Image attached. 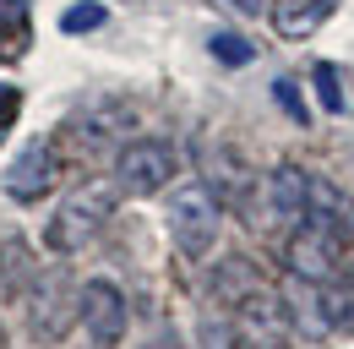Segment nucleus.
I'll return each instance as SVG.
<instances>
[{
    "instance_id": "f257e3e1",
    "label": "nucleus",
    "mask_w": 354,
    "mask_h": 349,
    "mask_svg": "<svg viewBox=\"0 0 354 349\" xmlns=\"http://www.w3.org/2000/svg\"><path fill=\"white\" fill-rule=\"evenodd\" d=\"M109 213H115V186H104V180L77 186V191L55 208V218H49V251H55V257H77L82 246L98 240V229L109 224Z\"/></svg>"
},
{
    "instance_id": "f03ea898",
    "label": "nucleus",
    "mask_w": 354,
    "mask_h": 349,
    "mask_svg": "<svg viewBox=\"0 0 354 349\" xmlns=\"http://www.w3.org/2000/svg\"><path fill=\"white\" fill-rule=\"evenodd\" d=\"M218 229H223V202L213 197L207 180H191L169 197V235L185 257H207L218 246Z\"/></svg>"
},
{
    "instance_id": "7ed1b4c3",
    "label": "nucleus",
    "mask_w": 354,
    "mask_h": 349,
    "mask_svg": "<svg viewBox=\"0 0 354 349\" xmlns=\"http://www.w3.org/2000/svg\"><path fill=\"white\" fill-rule=\"evenodd\" d=\"M22 305H28V333L39 344H60L71 316H77V289H71V273L66 267H39L22 289Z\"/></svg>"
},
{
    "instance_id": "20e7f679",
    "label": "nucleus",
    "mask_w": 354,
    "mask_h": 349,
    "mask_svg": "<svg viewBox=\"0 0 354 349\" xmlns=\"http://www.w3.org/2000/svg\"><path fill=\"white\" fill-rule=\"evenodd\" d=\"M338 224H322V218H306L289 229V246H283V262L300 284H333L344 273V257H338Z\"/></svg>"
},
{
    "instance_id": "39448f33",
    "label": "nucleus",
    "mask_w": 354,
    "mask_h": 349,
    "mask_svg": "<svg viewBox=\"0 0 354 349\" xmlns=\"http://www.w3.org/2000/svg\"><path fill=\"white\" fill-rule=\"evenodd\" d=\"M77 322L88 333V349H115L126 339V295L109 278H88L77 289Z\"/></svg>"
},
{
    "instance_id": "423d86ee",
    "label": "nucleus",
    "mask_w": 354,
    "mask_h": 349,
    "mask_svg": "<svg viewBox=\"0 0 354 349\" xmlns=\"http://www.w3.org/2000/svg\"><path fill=\"white\" fill-rule=\"evenodd\" d=\"M175 180V147L158 142V136H142V142H126L120 159H115V186L131 191V197H153Z\"/></svg>"
},
{
    "instance_id": "0eeeda50",
    "label": "nucleus",
    "mask_w": 354,
    "mask_h": 349,
    "mask_svg": "<svg viewBox=\"0 0 354 349\" xmlns=\"http://www.w3.org/2000/svg\"><path fill=\"white\" fill-rule=\"evenodd\" d=\"M289 328H295L289 305L278 301L267 284L257 289V295H245V301L234 305V339H240L245 349H283Z\"/></svg>"
},
{
    "instance_id": "6e6552de",
    "label": "nucleus",
    "mask_w": 354,
    "mask_h": 349,
    "mask_svg": "<svg viewBox=\"0 0 354 349\" xmlns=\"http://www.w3.org/2000/svg\"><path fill=\"white\" fill-rule=\"evenodd\" d=\"M55 174H60L55 142H49V136H33V142L11 159V170H6V197H17V202H39V197L55 191Z\"/></svg>"
},
{
    "instance_id": "1a4fd4ad",
    "label": "nucleus",
    "mask_w": 354,
    "mask_h": 349,
    "mask_svg": "<svg viewBox=\"0 0 354 349\" xmlns=\"http://www.w3.org/2000/svg\"><path fill=\"white\" fill-rule=\"evenodd\" d=\"M262 202H267V213H272V224H283V229L306 224V213H310V174L300 170V164H278V170L267 174V186H262Z\"/></svg>"
},
{
    "instance_id": "9d476101",
    "label": "nucleus",
    "mask_w": 354,
    "mask_h": 349,
    "mask_svg": "<svg viewBox=\"0 0 354 349\" xmlns=\"http://www.w3.org/2000/svg\"><path fill=\"white\" fill-rule=\"evenodd\" d=\"M333 0H272V28L283 39H310L322 22H327Z\"/></svg>"
},
{
    "instance_id": "9b49d317",
    "label": "nucleus",
    "mask_w": 354,
    "mask_h": 349,
    "mask_svg": "<svg viewBox=\"0 0 354 349\" xmlns=\"http://www.w3.org/2000/svg\"><path fill=\"white\" fill-rule=\"evenodd\" d=\"M257 289H262V278H257V267L245 257H223L213 267V301H223L229 311L245 301V295H257Z\"/></svg>"
},
{
    "instance_id": "f8f14e48",
    "label": "nucleus",
    "mask_w": 354,
    "mask_h": 349,
    "mask_svg": "<svg viewBox=\"0 0 354 349\" xmlns=\"http://www.w3.org/2000/svg\"><path fill=\"white\" fill-rule=\"evenodd\" d=\"M207 186H213L218 202H245V197H251V170H245L234 153L218 147V153L207 159Z\"/></svg>"
},
{
    "instance_id": "ddd939ff",
    "label": "nucleus",
    "mask_w": 354,
    "mask_h": 349,
    "mask_svg": "<svg viewBox=\"0 0 354 349\" xmlns=\"http://www.w3.org/2000/svg\"><path fill=\"white\" fill-rule=\"evenodd\" d=\"M28 278H33L28 246H22V240H0V295H22Z\"/></svg>"
},
{
    "instance_id": "4468645a",
    "label": "nucleus",
    "mask_w": 354,
    "mask_h": 349,
    "mask_svg": "<svg viewBox=\"0 0 354 349\" xmlns=\"http://www.w3.org/2000/svg\"><path fill=\"white\" fill-rule=\"evenodd\" d=\"M60 28H66V33H93V28H104V6H98V0L71 6V11L60 17Z\"/></svg>"
},
{
    "instance_id": "2eb2a0df",
    "label": "nucleus",
    "mask_w": 354,
    "mask_h": 349,
    "mask_svg": "<svg viewBox=\"0 0 354 349\" xmlns=\"http://www.w3.org/2000/svg\"><path fill=\"white\" fill-rule=\"evenodd\" d=\"M213 55H218L223 66H245V60H251L257 49H251L245 39H234V33H218V39H213Z\"/></svg>"
},
{
    "instance_id": "dca6fc26",
    "label": "nucleus",
    "mask_w": 354,
    "mask_h": 349,
    "mask_svg": "<svg viewBox=\"0 0 354 349\" xmlns=\"http://www.w3.org/2000/svg\"><path fill=\"white\" fill-rule=\"evenodd\" d=\"M234 322H218V316H207L202 322V349H234Z\"/></svg>"
},
{
    "instance_id": "f3484780",
    "label": "nucleus",
    "mask_w": 354,
    "mask_h": 349,
    "mask_svg": "<svg viewBox=\"0 0 354 349\" xmlns=\"http://www.w3.org/2000/svg\"><path fill=\"white\" fill-rule=\"evenodd\" d=\"M316 93L327 109H344V87H338V71L333 66H316Z\"/></svg>"
},
{
    "instance_id": "a211bd4d",
    "label": "nucleus",
    "mask_w": 354,
    "mask_h": 349,
    "mask_svg": "<svg viewBox=\"0 0 354 349\" xmlns=\"http://www.w3.org/2000/svg\"><path fill=\"white\" fill-rule=\"evenodd\" d=\"M278 104H283V109H289V115H295V120L306 126V104H300V93H295V82H278Z\"/></svg>"
},
{
    "instance_id": "6ab92c4d",
    "label": "nucleus",
    "mask_w": 354,
    "mask_h": 349,
    "mask_svg": "<svg viewBox=\"0 0 354 349\" xmlns=\"http://www.w3.org/2000/svg\"><path fill=\"white\" fill-rule=\"evenodd\" d=\"M17 104H22V93H17V87H0V131L11 126V115H17Z\"/></svg>"
},
{
    "instance_id": "aec40b11",
    "label": "nucleus",
    "mask_w": 354,
    "mask_h": 349,
    "mask_svg": "<svg viewBox=\"0 0 354 349\" xmlns=\"http://www.w3.org/2000/svg\"><path fill=\"white\" fill-rule=\"evenodd\" d=\"M22 0H0V28H22Z\"/></svg>"
},
{
    "instance_id": "412c9836",
    "label": "nucleus",
    "mask_w": 354,
    "mask_h": 349,
    "mask_svg": "<svg viewBox=\"0 0 354 349\" xmlns=\"http://www.w3.org/2000/svg\"><path fill=\"white\" fill-rule=\"evenodd\" d=\"M229 11H240V17H257V11H267V0H223Z\"/></svg>"
},
{
    "instance_id": "4be33fe9",
    "label": "nucleus",
    "mask_w": 354,
    "mask_h": 349,
    "mask_svg": "<svg viewBox=\"0 0 354 349\" xmlns=\"http://www.w3.org/2000/svg\"><path fill=\"white\" fill-rule=\"evenodd\" d=\"M142 349H185V344H180L175 333H158V339H147V344H142Z\"/></svg>"
},
{
    "instance_id": "5701e85b",
    "label": "nucleus",
    "mask_w": 354,
    "mask_h": 349,
    "mask_svg": "<svg viewBox=\"0 0 354 349\" xmlns=\"http://www.w3.org/2000/svg\"><path fill=\"white\" fill-rule=\"evenodd\" d=\"M0 349H6V328H0Z\"/></svg>"
}]
</instances>
